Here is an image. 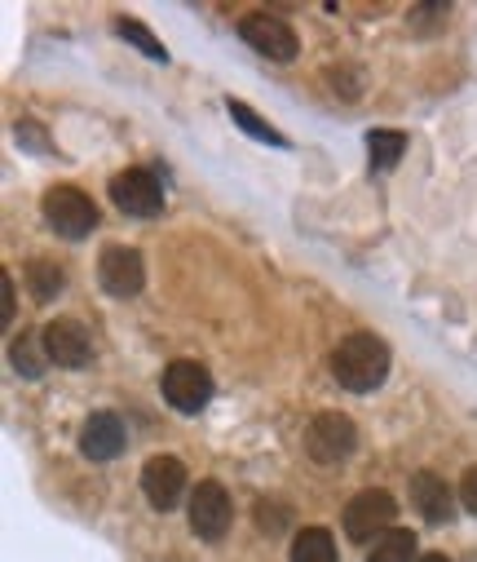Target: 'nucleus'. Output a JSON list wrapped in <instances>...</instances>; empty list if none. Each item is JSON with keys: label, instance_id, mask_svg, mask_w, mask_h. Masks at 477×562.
I'll use <instances>...</instances> for the list:
<instances>
[{"label": "nucleus", "instance_id": "obj_5", "mask_svg": "<svg viewBox=\"0 0 477 562\" xmlns=\"http://www.w3.org/2000/svg\"><path fill=\"white\" fill-rule=\"evenodd\" d=\"M115 209L133 213V217H155V213H164V182H159V173L150 169H124L106 182Z\"/></svg>", "mask_w": 477, "mask_h": 562}, {"label": "nucleus", "instance_id": "obj_3", "mask_svg": "<svg viewBox=\"0 0 477 562\" xmlns=\"http://www.w3.org/2000/svg\"><path fill=\"white\" fill-rule=\"evenodd\" d=\"M45 222H49V231H58L63 239H84V235H93V226H98V209H93V200H89L84 191H76V187H49V191H45Z\"/></svg>", "mask_w": 477, "mask_h": 562}, {"label": "nucleus", "instance_id": "obj_4", "mask_svg": "<svg viewBox=\"0 0 477 562\" xmlns=\"http://www.w3.org/2000/svg\"><path fill=\"white\" fill-rule=\"evenodd\" d=\"M394 518H398V505L389 492L381 487H367L359 492L350 505H345V536L367 544V540H381L385 531H394Z\"/></svg>", "mask_w": 477, "mask_h": 562}, {"label": "nucleus", "instance_id": "obj_16", "mask_svg": "<svg viewBox=\"0 0 477 562\" xmlns=\"http://www.w3.org/2000/svg\"><path fill=\"white\" fill-rule=\"evenodd\" d=\"M226 111H230V120L248 133V137H257V143H270V147H287V137L274 128V124H265L248 102H239V98H226Z\"/></svg>", "mask_w": 477, "mask_h": 562}, {"label": "nucleus", "instance_id": "obj_18", "mask_svg": "<svg viewBox=\"0 0 477 562\" xmlns=\"http://www.w3.org/2000/svg\"><path fill=\"white\" fill-rule=\"evenodd\" d=\"M27 284H32L36 302H54V297L63 293V284H67V270H63L58 261L36 257V261H27Z\"/></svg>", "mask_w": 477, "mask_h": 562}, {"label": "nucleus", "instance_id": "obj_20", "mask_svg": "<svg viewBox=\"0 0 477 562\" xmlns=\"http://www.w3.org/2000/svg\"><path fill=\"white\" fill-rule=\"evenodd\" d=\"M10 363H14L23 376H41V372H45V363H49V355H36V337H32V333H23V337H14V341H10Z\"/></svg>", "mask_w": 477, "mask_h": 562}, {"label": "nucleus", "instance_id": "obj_13", "mask_svg": "<svg viewBox=\"0 0 477 562\" xmlns=\"http://www.w3.org/2000/svg\"><path fill=\"white\" fill-rule=\"evenodd\" d=\"M411 505H416L420 518L433 522V527H442V522L455 518V492H451L438 474H429V470L411 474Z\"/></svg>", "mask_w": 477, "mask_h": 562}, {"label": "nucleus", "instance_id": "obj_11", "mask_svg": "<svg viewBox=\"0 0 477 562\" xmlns=\"http://www.w3.org/2000/svg\"><path fill=\"white\" fill-rule=\"evenodd\" d=\"M41 346H45L49 363H58V368H84L93 359V341L76 319H54L41 333Z\"/></svg>", "mask_w": 477, "mask_h": 562}, {"label": "nucleus", "instance_id": "obj_21", "mask_svg": "<svg viewBox=\"0 0 477 562\" xmlns=\"http://www.w3.org/2000/svg\"><path fill=\"white\" fill-rule=\"evenodd\" d=\"M442 19H446V5H420V10H411V27H416L420 36H433Z\"/></svg>", "mask_w": 477, "mask_h": 562}, {"label": "nucleus", "instance_id": "obj_25", "mask_svg": "<svg viewBox=\"0 0 477 562\" xmlns=\"http://www.w3.org/2000/svg\"><path fill=\"white\" fill-rule=\"evenodd\" d=\"M420 562H451V558H446V553H424Z\"/></svg>", "mask_w": 477, "mask_h": 562}, {"label": "nucleus", "instance_id": "obj_7", "mask_svg": "<svg viewBox=\"0 0 477 562\" xmlns=\"http://www.w3.org/2000/svg\"><path fill=\"white\" fill-rule=\"evenodd\" d=\"M141 492H146L150 509H159V514L178 509L186 496V465L178 457H150L141 470Z\"/></svg>", "mask_w": 477, "mask_h": 562}, {"label": "nucleus", "instance_id": "obj_17", "mask_svg": "<svg viewBox=\"0 0 477 562\" xmlns=\"http://www.w3.org/2000/svg\"><path fill=\"white\" fill-rule=\"evenodd\" d=\"M367 562H420V558H416V531H407V527L385 531V536L372 544Z\"/></svg>", "mask_w": 477, "mask_h": 562}, {"label": "nucleus", "instance_id": "obj_19", "mask_svg": "<svg viewBox=\"0 0 477 562\" xmlns=\"http://www.w3.org/2000/svg\"><path fill=\"white\" fill-rule=\"evenodd\" d=\"M115 32H120L128 45H137L146 58H155V63H169V49L150 36V27H146V23H137V19H120V23H115Z\"/></svg>", "mask_w": 477, "mask_h": 562}, {"label": "nucleus", "instance_id": "obj_6", "mask_svg": "<svg viewBox=\"0 0 477 562\" xmlns=\"http://www.w3.org/2000/svg\"><path fill=\"white\" fill-rule=\"evenodd\" d=\"M164 398L178 407V412H204L208 398H213V372L204 363H191V359H178L164 368V381H159Z\"/></svg>", "mask_w": 477, "mask_h": 562}, {"label": "nucleus", "instance_id": "obj_2", "mask_svg": "<svg viewBox=\"0 0 477 562\" xmlns=\"http://www.w3.org/2000/svg\"><path fill=\"white\" fill-rule=\"evenodd\" d=\"M359 443V430H354V420L345 412H323V416H314L309 420V430H305V452L309 461L318 465H337L354 452Z\"/></svg>", "mask_w": 477, "mask_h": 562}, {"label": "nucleus", "instance_id": "obj_24", "mask_svg": "<svg viewBox=\"0 0 477 562\" xmlns=\"http://www.w3.org/2000/svg\"><path fill=\"white\" fill-rule=\"evenodd\" d=\"M19 143H27L32 151H49V147L41 143V128H36V124H19Z\"/></svg>", "mask_w": 477, "mask_h": 562}, {"label": "nucleus", "instance_id": "obj_15", "mask_svg": "<svg viewBox=\"0 0 477 562\" xmlns=\"http://www.w3.org/2000/svg\"><path fill=\"white\" fill-rule=\"evenodd\" d=\"M402 151H407V137H402L398 128H372V133H367V156H372V169H376V173L394 169V165L402 160Z\"/></svg>", "mask_w": 477, "mask_h": 562}, {"label": "nucleus", "instance_id": "obj_23", "mask_svg": "<svg viewBox=\"0 0 477 562\" xmlns=\"http://www.w3.org/2000/svg\"><path fill=\"white\" fill-rule=\"evenodd\" d=\"M0 289H5V302H0V324H10L14 319V279L0 274Z\"/></svg>", "mask_w": 477, "mask_h": 562}, {"label": "nucleus", "instance_id": "obj_10", "mask_svg": "<svg viewBox=\"0 0 477 562\" xmlns=\"http://www.w3.org/2000/svg\"><path fill=\"white\" fill-rule=\"evenodd\" d=\"M98 279H102V289L111 293V297H120V302H128V297H137L141 293V284H146V266H141V252H133V248H106L102 252V261H98Z\"/></svg>", "mask_w": 477, "mask_h": 562}, {"label": "nucleus", "instance_id": "obj_22", "mask_svg": "<svg viewBox=\"0 0 477 562\" xmlns=\"http://www.w3.org/2000/svg\"><path fill=\"white\" fill-rule=\"evenodd\" d=\"M459 505H464L468 514H477V465L464 470V479H459Z\"/></svg>", "mask_w": 477, "mask_h": 562}, {"label": "nucleus", "instance_id": "obj_9", "mask_svg": "<svg viewBox=\"0 0 477 562\" xmlns=\"http://www.w3.org/2000/svg\"><path fill=\"white\" fill-rule=\"evenodd\" d=\"M230 518H235V505H230L226 487L213 483V479H204V483L191 492V527H195V536L222 540L226 527H230Z\"/></svg>", "mask_w": 477, "mask_h": 562}, {"label": "nucleus", "instance_id": "obj_1", "mask_svg": "<svg viewBox=\"0 0 477 562\" xmlns=\"http://www.w3.org/2000/svg\"><path fill=\"white\" fill-rule=\"evenodd\" d=\"M332 376L354 394L376 390L389 376V346L376 333H350L332 350Z\"/></svg>", "mask_w": 477, "mask_h": 562}, {"label": "nucleus", "instance_id": "obj_14", "mask_svg": "<svg viewBox=\"0 0 477 562\" xmlns=\"http://www.w3.org/2000/svg\"><path fill=\"white\" fill-rule=\"evenodd\" d=\"M292 562H337V540L328 527H300L292 540Z\"/></svg>", "mask_w": 477, "mask_h": 562}, {"label": "nucleus", "instance_id": "obj_8", "mask_svg": "<svg viewBox=\"0 0 477 562\" xmlns=\"http://www.w3.org/2000/svg\"><path fill=\"white\" fill-rule=\"evenodd\" d=\"M239 36H243L261 58H270V63H292V58L300 54L296 32H292L287 23L270 19V14H248V19L239 23Z\"/></svg>", "mask_w": 477, "mask_h": 562}, {"label": "nucleus", "instance_id": "obj_12", "mask_svg": "<svg viewBox=\"0 0 477 562\" xmlns=\"http://www.w3.org/2000/svg\"><path fill=\"white\" fill-rule=\"evenodd\" d=\"M80 452L89 461H111L124 452V420L115 412H93L80 426Z\"/></svg>", "mask_w": 477, "mask_h": 562}]
</instances>
